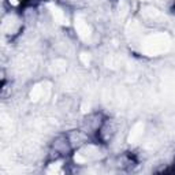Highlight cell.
I'll use <instances>...</instances> for the list:
<instances>
[{
    "label": "cell",
    "instance_id": "6da1fadb",
    "mask_svg": "<svg viewBox=\"0 0 175 175\" xmlns=\"http://www.w3.org/2000/svg\"><path fill=\"white\" fill-rule=\"evenodd\" d=\"M75 29L78 30V34L82 37L84 40H88L90 36V29L88 26V23L85 21H81L80 18L75 19Z\"/></svg>",
    "mask_w": 175,
    "mask_h": 175
},
{
    "label": "cell",
    "instance_id": "3957f363",
    "mask_svg": "<svg viewBox=\"0 0 175 175\" xmlns=\"http://www.w3.org/2000/svg\"><path fill=\"white\" fill-rule=\"evenodd\" d=\"M142 129H144V126H142L141 123H138L136 127H134V130L131 131L130 138H129V140H130V142H134L136 140H138V137L142 134Z\"/></svg>",
    "mask_w": 175,
    "mask_h": 175
},
{
    "label": "cell",
    "instance_id": "7a4b0ae2",
    "mask_svg": "<svg viewBox=\"0 0 175 175\" xmlns=\"http://www.w3.org/2000/svg\"><path fill=\"white\" fill-rule=\"evenodd\" d=\"M49 7V10H51V13H52V15H54V18H55V21L56 22H59V23H67V18L65 17V14L62 13V11L59 10V8L56 7V6H54V4H49L48 6Z\"/></svg>",
    "mask_w": 175,
    "mask_h": 175
}]
</instances>
